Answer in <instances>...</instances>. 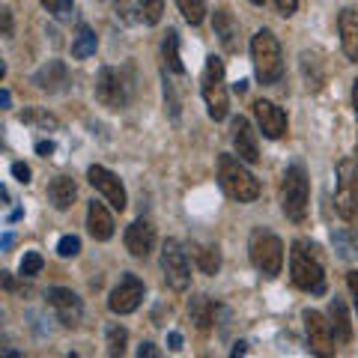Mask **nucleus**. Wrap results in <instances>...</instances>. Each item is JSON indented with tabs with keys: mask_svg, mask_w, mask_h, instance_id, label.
Wrapping results in <instances>:
<instances>
[{
	"mask_svg": "<svg viewBox=\"0 0 358 358\" xmlns=\"http://www.w3.org/2000/svg\"><path fill=\"white\" fill-rule=\"evenodd\" d=\"M218 185L221 192L227 194L236 203H254L260 197V182L254 179V173L242 164V159L224 152L218 155Z\"/></svg>",
	"mask_w": 358,
	"mask_h": 358,
	"instance_id": "f257e3e1",
	"label": "nucleus"
},
{
	"mask_svg": "<svg viewBox=\"0 0 358 358\" xmlns=\"http://www.w3.org/2000/svg\"><path fill=\"white\" fill-rule=\"evenodd\" d=\"M313 251H317L313 245L299 239L289 251V275H293V284L299 289H305L310 296H322L326 293V268Z\"/></svg>",
	"mask_w": 358,
	"mask_h": 358,
	"instance_id": "f03ea898",
	"label": "nucleus"
},
{
	"mask_svg": "<svg viewBox=\"0 0 358 358\" xmlns=\"http://www.w3.org/2000/svg\"><path fill=\"white\" fill-rule=\"evenodd\" d=\"M200 93L209 108V117L221 122L230 114V96H227V84H224V60L218 54H209L203 75H200Z\"/></svg>",
	"mask_w": 358,
	"mask_h": 358,
	"instance_id": "7ed1b4c3",
	"label": "nucleus"
},
{
	"mask_svg": "<svg viewBox=\"0 0 358 358\" xmlns=\"http://www.w3.org/2000/svg\"><path fill=\"white\" fill-rule=\"evenodd\" d=\"M251 60L254 72L260 84H278V78L284 75V60H281V45H278L272 30H257L251 36Z\"/></svg>",
	"mask_w": 358,
	"mask_h": 358,
	"instance_id": "20e7f679",
	"label": "nucleus"
},
{
	"mask_svg": "<svg viewBox=\"0 0 358 358\" xmlns=\"http://www.w3.org/2000/svg\"><path fill=\"white\" fill-rule=\"evenodd\" d=\"M308 206H310V182L301 164H289L281 182V209L289 221L301 224L308 218Z\"/></svg>",
	"mask_w": 358,
	"mask_h": 358,
	"instance_id": "39448f33",
	"label": "nucleus"
},
{
	"mask_svg": "<svg viewBox=\"0 0 358 358\" xmlns=\"http://www.w3.org/2000/svg\"><path fill=\"white\" fill-rule=\"evenodd\" d=\"M248 251H251V263L257 266V272H263L266 278L281 275V268H284V242L278 239L272 230L257 227L251 233Z\"/></svg>",
	"mask_w": 358,
	"mask_h": 358,
	"instance_id": "423d86ee",
	"label": "nucleus"
},
{
	"mask_svg": "<svg viewBox=\"0 0 358 358\" xmlns=\"http://www.w3.org/2000/svg\"><path fill=\"white\" fill-rule=\"evenodd\" d=\"M334 206L343 221L358 218V167L352 159L338 164V192H334Z\"/></svg>",
	"mask_w": 358,
	"mask_h": 358,
	"instance_id": "0eeeda50",
	"label": "nucleus"
},
{
	"mask_svg": "<svg viewBox=\"0 0 358 358\" xmlns=\"http://www.w3.org/2000/svg\"><path fill=\"white\" fill-rule=\"evenodd\" d=\"M162 272L167 287L176 289V293H185L188 284H192V266H188V257L176 239H167L162 245Z\"/></svg>",
	"mask_w": 358,
	"mask_h": 358,
	"instance_id": "6e6552de",
	"label": "nucleus"
},
{
	"mask_svg": "<svg viewBox=\"0 0 358 358\" xmlns=\"http://www.w3.org/2000/svg\"><path fill=\"white\" fill-rule=\"evenodd\" d=\"M96 99L99 105L108 108V110H122L129 102V87L122 81V75L110 66H102L96 75Z\"/></svg>",
	"mask_w": 358,
	"mask_h": 358,
	"instance_id": "1a4fd4ad",
	"label": "nucleus"
},
{
	"mask_svg": "<svg viewBox=\"0 0 358 358\" xmlns=\"http://www.w3.org/2000/svg\"><path fill=\"white\" fill-rule=\"evenodd\" d=\"M143 293H147V287H143V281L138 275H131L126 272L120 278V284L110 289V296H108V308L120 313V317H126V313L131 310H138L141 308V301H143Z\"/></svg>",
	"mask_w": 358,
	"mask_h": 358,
	"instance_id": "9d476101",
	"label": "nucleus"
},
{
	"mask_svg": "<svg viewBox=\"0 0 358 358\" xmlns=\"http://www.w3.org/2000/svg\"><path fill=\"white\" fill-rule=\"evenodd\" d=\"M305 331H308V346L313 355H322V358H331L334 355V331H331V322L322 317L320 310H305Z\"/></svg>",
	"mask_w": 358,
	"mask_h": 358,
	"instance_id": "9b49d317",
	"label": "nucleus"
},
{
	"mask_svg": "<svg viewBox=\"0 0 358 358\" xmlns=\"http://www.w3.org/2000/svg\"><path fill=\"white\" fill-rule=\"evenodd\" d=\"M45 299H48V305L54 308L57 320L63 322L66 329H78V326H81L84 301L78 299V293H72V289H66V287H51L48 293H45Z\"/></svg>",
	"mask_w": 358,
	"mask_h": 358,
	"instance_id": "f8f14e48",
	"label": "nucleus"
},
{
	"mask_svg": "<svg viewBox=\"0 0 358 358\" xmlns=\"http://www.w3.org/2000/svg\"><path fill=\"white\" fill-rule=\"evenodd\" d=\"M87 179H90V185L96 188L99 194H102L110 206H114L117 212H122L129 206V197H126V188H122V182H120V176L117 173H110L108 167H102V164H93L87 171Z\"/></svg>",
	"mask_w": 358,
	"mask_h": 358,
	"instance_id": "ddd939ff",
	"label": "nucleus"
},
{
	"mask_svg": "<svg viewBox=\"0 0 358 358\" xmlns=\"http://www.w3.org/2000/svg\"><path fill=\"white\" fill-rule=\"evenodd\" d=\"M254 117H257V126L260 131L266 134L268 141H278L287 134V114L284 108H278L275 102H268V99H257L254 102Z\"/></svg>",
	"mask_w": 358,
	"mask_h": 358,
	"instance_id": "4468645a",
	"label": "nucleus"
},
{
	"mask_svg": "<svg viewBox=\"0 0 358 358\" xmlns=\"http://www.w3.org/2000/svg\"><path fill=\"white\" fill-rule=\"evenodd\" d=\"M152 248H155V227L147 218H138L126 230V251L131 257H138V260H147Z\"/></svg>",
	"mask_w": 358,
	"mask_h": 358,
	"instance_id": "2eb2a0df",
	"label": "nucleus"
},
{
	"mask_svg": "<svg viewBox=\"0 0 358 358\" xmlns=\"http://www.w3.org/2000/svg\"><path fill=\"white\" fill-rule=\"evenodd\" d=\"M233 147H236V155L242 162L257 164L260 162V143H257V131L245 117L233 120Z\"/></svg>",
	"mask_w": 358,
	"mask_h": 358,
	"instance_id": "dca6fc26",
	"label": "nucleus"
},
{
	"mask_svg": "<svg viewBox=\"0 0 358 358\" xmlns=\"http://www.w3.org/2000/svg\"><path fill=\"white\" fill-rule=\"evenodd\" d=\"M33 84H36L39 90H45V93H63V90L72 84V78H69V69H66V63L48 60L36 75H33Z\"/></svg>",
	"mask_w": 358,
	"mask_h": 358,
	"instance_id": "f3484780",
	"label": "nucleus"
},
{
	"mask_svg": "<svg viewBox=\"0 0 358 358\" xmlns=\"http://www.w3.org/2000/svg\"><path fill=\"white\" fill-rule=\"evenodd\" d=\"M212 30H215V36L221 39L224 51H227V54H239V48H242V39H239V21L233 18L227 9H218V13L212 15Z\"/></svg>",
	"mask_w": 358,
	"mask_h": 358,
	"instance_id": "a211bd4d",
	"label": "nucleus"
},
{
	"mask_svg": "<svg viewBox=\"0 0 358 358\" xmlns=\"http://www.w3.org/2000/svg\"><path fill=\"white\" fill-rule=\"evenodd\" d=\"M87 230L96 242H108L114 236V215L108 212L105 203H96L93 200V203L87 206Z\"/></svg>",
	"mask_w": 358,
	"mask_h": 358,
	"instance_id": "6ab92c4d",
	"label": "nucleus"
},
{
	"mask_svg": "<svg viewBox=\"0 0 358 358\" xmlns=\"http://www.w3.org/2000/svg\"><path fill=\"white\" fill-rule=\"evenodd\" d=\"M338 30H341L343 54L352 63H358V13L355 9H343L341 18H338Z\"/></svg>",
	"mask_w": 358,
	"mask_h": 358,
	"instance_id": "aec40b11",
	"label": "nucleus"
},
{
	"mask_svg": "<svg viewBox=\"0 0 358 358\" xmlns=\"http://www.w3.org/2000/svg\"><path fill=\"white\" fill-rule=\"evenodd\" d=\"M188 317H192V322L200 331H209L212 326H215L218 305L209 296H194L192 301H188Z\"/></svg>",
	"mask_w": 358,
	"mask_h": 358,
	"instance_id": "412c9836",
	"label": "nucleus"
},
{
	"mask_svg": "<svg viewBox=\"0 0 358 358\" xmlns=\"http://www.w3.org/2000/svg\"><path fill=\"white\" fill-rule=\"evenodd\" d=\"M75 197H78V185H75L72 176H57V179H51V185H48V200H51L54 209H60V212L72 209Z\"/></svg>",
	"mask_w": 358,
	"mask_h": 358,
	"instance_id": "4be33fe9",
	"label": "nucleus"
},
{
	"mask_svg": "<svg viewBox=\"0 0 358 358\" xmlns=\"http://www.w3.org/2000/svg\"><path fill=\"white\" fill-rule=\"evenodd\" d=\"M329 322H331V331H334V341L338 343H350L352 341V320H350V310H346V305L341 299H331Z\"/></svg>",
	"mask_w": 358,
	"mask_h": 358,
	"instance_id": "5701e85b",
	"label": "nucleus"
},
{
	"mask_svg": "<svg viewBox=\"0 0 358 358\" xmlns=\"http://www.w3.org/2000/svg\"><path fill=\"white\" fill-rule=\"evenodd\" d=\"M162 54H164V66L173 75H182L185 72V63H182V57H179V33L176 30H167V36L162 42Z\"/></svg>",
	"mask_w": 358,
	"mask_h": 358,
	"instance_id": "b1692460",
	"label": "nucleus"
},
{
	"mask_svg": "<svg viewBox=\"0 0 358 358\" xmlns=\"http://www.w3.org/2000/svg\"><path fill=\"white\" fill-rule=\"evenodd\" d=\"M96 48H99L96 33L90 30L87 24H81V27H78V33H75V42H72V57L75 60H87V57H93V54H96Z\"/></svg>",
	"mask_w": 358,
	"mask_h": 358,
	"instance_id": "393cba45",
	"label": "nucleus"
},
{
	"mask_svg": "<svg viewBox=\"0 0 358 358\" xmlns=\"http://www.w3.org/2000/svg\"><path fill=\"white\" fill-rule=\"evenodd\" d=\"M18 117H21V122H27V126H36V129H45V131L60 129V120L54 114H48L45 108H24Z\"/></svg>",
	"mask_w": 358,
	"mask_h": 358,
	"instance_id": "a878e982",
	"label": "nucleus"
},
{
	"mask_svg": "<svg viewBox=\"0 0 358 358\" xmlns=\"http://www.w3.org/2000/svg\"><path fill=\"white\" fill-rule=\"evenodd\" d=\"M197 266L203 275H218V268H221V248L218 245H203V248L197 251Z\"/></svg>",
	"mask_w": 358,
	"mask_h": 358,
	"instance_id": "bb28decb",
	"label": "nucleus"
},
{
	"mask_svg": "<svg viewBox=\"0 0 358 358\" xmlns=\"http://www.w3.org/2000/svg\"><path fill=\"white\" fill-rule=\"evenodd\" d=\"M176 3L188 24H200L206 18V0H176Z\"/></svg>",
	"mask_w": 358,
	"mask_h": 358,
	"instance_id": "cd10ccee",
	"label": "nucleus"
},
{
	"mask_svg": "<svg viewBox=\"0 0 358 358\" xmlns=\"http://www.w3.org/2000/svg\"><path fill=\"white\" fill-rule=\"evenodd\" d=\"M331 242H334V251H338L341 260H352V257L358 254V242L346 236L343 230H334L331 233Z\"/></svg>",
	"mask_w": 358,
	"mask_h": 358,
	"instance_id": "c85d7f7f",
	"label": "nucleus"
},
{
	"mask_svg": "<svg viewBox=\"0 0 358 358\" xmlns=\"http://www.w3.org/2000/svg\"><path fill=\"white\" fill-rule=\"evenodd\" d=\"M141 9V21L143 24H159L162 21V13H164V3L162 0H134Z\"/></svg>",
	"mask_w": 358,
	"mask_h": 358,
	"instance_id": "c756f323",
	"label": "nucleus"
},
{
	"mask_svg": "<svg viewBox=\"0 0 358 358\" xmlns=\"http://www.w3.org/2000/svg\"><path fill=\"white\" fill-rule=\"evenodd\" d=\"M126 341H129V331L122 326H110L108 329V355H122L126 352Z\"/></svg>",
	"mask_w": 358,
	"mask_h": 358,
	"instance_id": "7c9ffc66",
	"label": "nucleus"
},
{
	"mask_svg": "<svg viewBox=\"0 0 358 358\" xmlns=\"http://www.w3.org/2000/svg\"><path fill=\"white\" fill-rule=\"evenodd\" d=\"M42 266H45L42 254H36V251H27L24 257H21V278H36V275L42 272Z\"/></svg>",
	"mask_w": 358,
	"mask_h": 358,
	"instance_id": "2f4dec72",
	"label": "nucleus"
},
{
	"mask_svg": "<svg viewBox=\"0 0 358 358\" xmlns=\"http://www.w3.org/2000/svg\"><path fill=\"white\" fill-rule=\"evenodd\" d=\"M164 102H167V110H171V120L173 122H179V96H176V90H173V84L171 81H164Z\"/></svg>",
	"mask_w": 358,
	"mask_h": 358,
	"instance_id": "473e14b6",
	"label": "nucleus"
},
{
	"mask_svg": "<svg viewBox=\"0 0 358 358\" xmlns=\"http://www.w3.org/2000/svg\"><path fill=\"white\" fill-rule=\"evenodd\" d=\"M78 251H81V239L78 236H63L57 242V254L63 257V260H69V257H75Z\"/></svg>",
	"mask_w": 358,
	"mask_h": 358,
	"instance_id": "72a5a7b5",
	"label": "nucleus"
},
{
	"mask_svg": "<svg viewBox=\"0 0 358 358\" xmlns=\"http://www.w3.org/2000/svg\"><path fill=\"white\" fill-rule=\"evenodd\" d=\"M39 3H42L45 9H48L51 15L63 18V15H66V13H69V9H72V3H75V0H39Z\"/></svg>",
	"mask_w": 358,
	"mask_h": 358,
	"instance_id": "f704fd0d",
	"label": "nucleus"
},
{
	"mask_svg": "<svg viewBox=\"0 0 358 358\" xmlns=\"http://www.w3.org/2000/svg\"><path fill=\"white\" fill-rule=\"evenodd\" d=\"M275 6H278V13H281L284 18H289V15H296L299 0H275Z\"/></svg>",
	"mask_w": 358,
	"mask_h": 358,
	"instance_id": "c9c22d12",
	"label": "nucleus"
},
{
	"mask_svg": "<svg viewBox=\"0 0 358 358\" xmlns=\"http://www.w3.org/2000/svg\"><path fill=\"white\" fill-rule=\"evenodd\" d=\"M13 176L18 179L21 185H27V182H30V167L21 164V162H15V164H13Z\"/></svg>",
	"mask_w": 358,
	"mask_h": 358,
	"instance_id": "e433bc0d",
	"label": "nucleus"
},
{
	"mask_svg": "<svg viewBox=\"0 0 358 358\" xmlns=\"http://www.w3.org/2000/svg\"><path fill=\"white\" fill-rule=\"evenodd\" d=\"M346 287H350L352 305H355V310H358V272H350V275H346Z\"/></svg>",
	"mask_w": 358,
	"mask_h": 358,
	"instance_id": "4c0bfd02",
	"label": "nucleus"
},
{
	"mask_svg": "<svg viewBox=\"0 0 358 358\" xmlns=\"http://www.w3.org/2000/svg\"><path fill=\"white\" fill-rule=\"evenodd\" d=\"M162 352L155 350V343H141L138 346V358H159Z\"/></svg>",
	"mask_w": 358,
	"mask_h": 358,
	"instance_id": "58836bf2",
	"label": "nucleus"
},
{
	"mask_svg": "<svg viewBox=\"0 0 358 358\" xmlns=\"http://www.w3.org/2000/svg\"><path fill=\"white\" fill-rule=\"evenodd\" d=\"M0 21H3V36H13V13L0 9Z\"/></svg>",
	"mask_w": 358,
	"mask_h": 358,
	"instance_id": "ea45409f",
	"label": "nucleus"
},
{
	"mask_svg": "<svg viewBox=\"0 0 358 358\" xmlns=\"http://www.w3.org/2000/svg\"><path fill=\"white\" fill-rule=\"evenodd\" d=\"M36 152L42 155V159H48V155L54 152V141H39L36 143Z\"/></svg>",
	"mask_w": 358,
	"mask_h": 358,
	"instance_id": "a19ab883",
	"label": "nucleus"
},
{
	"mask_svg": "<svg viewBox=\"0 0 358 358\" xmlns=\"http://www.w3.org/2000/svg\"><path fill=\"white\" fill-rule=\"evenodd\" d=\"M167 343H171V350H182V334L171 331V334H167Z\"/></svg>",
	"mask_w": 358,
	"mask_h": 358,
	"instance_id": "79ce46f5",
	"label": "nucleus"
},
{
	"mask_svg": "<svg viewBox=\"0 0 358 358\" xmlns=\"http://www.w3.org/2000/svg\"><path fill=\"white\" fill-rule=\"evenodd\" d=\"M13 245H15V236H13V233H3V239H0V248L9 251V248H13Z\"/></svg>",
	"mask_w": 358,
	"mask_h": 358,
	"instance_id": "37998d69",
	"label": "nucleus"
},
{
	"mask_svg": "<svg viewBox=\"0 0 358 358\" xmlns=\"http://www.w3.org/2000/svg\"><path fill=\"white\" fill-rule=\"evenodd\" d=\"M245 352H248V343H245V341H239V343L230 350V355H236V358H239V355H245Z\"/></svg>",
	"mask_w": 358,
	"mask_h": 358,
	"instance_id": "c03bdc74",
	"label": "nucleus"
},
{
	"mask_svg": "<svg viewBox=\"0 0 358 358\" xmlns=\"http://www.w3.org/2000/svg\"><path fill=\"white\" fill-rule=\"evenodd\" d=\"M0 278H3V287L6 289H15V278L9 275V272H0Z\"/></svg>",
	"mask_w": 358,
	"mask_h": 358,
	"instance_id": "a18cd8bd",
	"label": "nucleus"
},
{
	"mask_svg": "<svg viewBox=\"0 0 358 358\" xmlns=\"http://www.w3.org/2000/svg\"><path fill=\"white\" fill-rule=\"evenodd\" d=\"M0 105H3V108L13 105V93H9V90H3V93H0Z\"/></svg>",
	"mask_w": 358,
	"mask_h": 358,
	"instance_id": "49530a36",
	"label": "nucleus"
},
{
	"mask_svg": "<svg viewBox=\"0 0 358 358\" xmlns=\"http://www.w3.org/2000/svg\"><path fill=\"white\" fill-rule=\"evenodd\" d=\"M352 105H355V117H358V78L352 81Z\"/></svg>",
	"mask_w": 358,
	"mask_h": 358,
	"instance_id": "de8ad7c7",
	"label": "nucleus"
},
{
	"mask_svg": "<svg viewBox=\"0 0 358 358\" xmlns=\"http://www.w3.org/2000/svg\"><path fill=\"white\" fill-rule=\"evenodd\" d=\"M21 215H24V212H21V209H13V212H9V221H18Z\"/></svg>",
	"mask_w": 358,
	"mask_h": 358,
	"instance_id": "09e8293b",
	"label": "nucleus"
},
{
	"mask_svg": "<svg viewBox=\"0 0 358 358\" xmlns=\"http://www.w3.org/2000/svg\"><path fill=\"white\" fill-rule=\"evenodd\" d=\"M251 3H257V6H263V3H266V0H251Z\"/></svg>",
	"mask_w": 358,
	"mask_h": 358,
	"instance_id": "8fccbe9b",
	"label": "nucleus"
},
{
	"mask_svg": "<svg viewBox=\"0 0 358 358\" xmlns=\"http://www.w3.org/2000/svg\"><path fill=\"white\" fill-rule=\"evenodd\" d=\"M355 242H358V227H355Z\"/></svg>",
	"mask_w": 358,
	"mask_h": 358,
	"instance_id": "3c124183",
	"label": "nucleus"
}]
</instances>
